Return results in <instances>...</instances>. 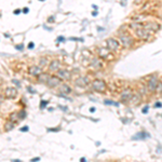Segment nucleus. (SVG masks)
<instances>
[{"mask_svg":"<svg viewBox=\"0 0 162 162\" xmlns=\"http://www.w3.org/2000/svg\"><path fill=\"white\" fill-rule=\"evenodd\" d=\"M55 75H56L61 80H63L64 82L72 81V71L69 70V69H67V68L62 67V68L58 69V70L55 72Z\"/></svg>","mask_w":162,"mask_h":162,"instance_id":"3","label":"nucleus"},{"mask_svg":"<svg viewBox=\"0 0 162 162\" xmlns=\"http://www.w3.org/2000/svg\"><path fill=\"white\" fill-rule=\"evenodd\" d=\"M80 162H87V159H85L84 157H82V158L80 159Z\"/></svg>","mask_w":162,"mask_h":162,"instance_id":"37","label":"nucleus"},{"mask_svg":"<svg viewBox=\"0 0 162 162\" xmlns=\"http://www.w3.org/2000/svg\"><path fill=\"white\" fill-rule=\"evenodd\" d=\"M12 83H13L15 88H17V89H21V87H22V84H21V81H20V80L13 79V80H12Z\"/></svg>","mask_w":162,"mask_h":162,"instance_id":"25","label":"nucleus"},{"mask_svg":"<svg viewBox=\"0 0 162 162\" xmlns=\"http://www.w3.org/2000/svg\"><path fill=\"white\" fill-rule=\"evenodd\" d=\"M28 131H29L28 125H24V126H21L20 128V132H22V133H27Z\"/></svg>","mask_w":162,"mask_h":162,"instance_id":"27","label":"nucleus"},{"mask_svg":"<svg viewBox=\"0 0 162 162\" xmlns=\"http://www.w3.org/2000/svg\"><path fill=\"white\" fill-rule=\"evenodd\" d=\"M35 48V42L34 41H30V42H28V44H27V49H29V50H31V49Z\"/></svg>","mask_w":162,"mask_h":162,"instance_id":"30","label":"nucleus"},{"mask_svg":"<svg viewBox=\"0 0 162 162\" xmlns=\"http://www.w3.org/2000/svg\"><path fill=\"white\" fill-rule=\"evenodd\" d=\"M97 55L101 60L104 61H111L114 58V53L111 51H109L107 48H104V47H101V48L97 49Z\"/></svg>","mask_w":162,"mask_h":162,"instance_id":"9","label":"nucleus"},{"mask_svg":"<svg viewBox=\"0 0 162 162\" xmlns=\"http://www.w3.org/2000/svg\"><path fill=\"white\" fill-rule=\"evenodd\" d=\"M89 66H90V68L92 70H100L104 67V62H103V60H101L100 57H93L90 61Z\"/></svg>","mask_w":162,"mask_h":162,"instance_id":"12","label":"nucleus"},{"mask_svg":"<svg viewBox=\"0 0 162 162\" xmlns=\"http://www.w3.org/2000/svg\"><path fill=\"white\" fill-rule=\"evenodd\" d=\"M22 13V9H15L14 11H13V14L14 15H18Z\"/></svg>","mask_w":162,"mask_h":162,"instance_id":"31","label":"nucleus"},{"mask_svg":"<svg viewBox=\"0 0 162 162\" xmlns=\"http://www.w3.org/2000/svg\"><path fill=\"white\" fill-rule=\"evenodd\" d=\"M50 76H51V74H50V72H48V71H46V70H43L42 72H41V74H40L39 76L36 78V80H37L38 83H41V84H46Z\"/></svg>","mask_w":162,"mask_h":162,"instance_id":"13","label":"nucleus"},{"mask_svg":"<svg viewBox=\"0 0 162 162\" xmlns=\"http://www.w3.org/2000/svg\"><path fill=\"white\" fill-rule=\"evenodd\" d=\"M49 104H50V102H49L48 100H41L40 101V104H39V108L41 109V110L47 109V107H48Z\"/></svg>","mask_w":162,"mask_h":162,"instance_id":"21","label":"nucleus"},{"mask_svg":"<svg viewBox=\"0 0 162 162\" xmlns=\"http://www.w3.org/2000/svg\"><path fill=\"white\" fill-rule=\"evenodd\" d=\"M40 160H41V158H40V157H35V158L30 159V162H39Z\"/></svg>","mask_w":162,"mask_h":162,"instance_id":"35","label":"nucleus"},{"mask_svg":"<svg viewBox=\"0 0 162 162\" xmlns=\"http://www.w3.org/2000/svg\"><path fill=\"white\" fill-rule=\"evenodd\" d=\"M119 39L121 41V44L124 48H131L134 44V39L129 34L124 33L123 30L119 31Z\"/></svg>","mask_w":162,"mask_h":162,"instance_id":"4","label":"nucleus"},{"mask_svg":"<svg viewBox=\"0 0 162 162\" xmlns=\"http://www.w3.org/2000/svg\"><path fill=\"white\" fill-rule=\"evenodd\" d=\"M58 109L62 111H64V112H66V111H68V107L65 105H58Z\"/></svg>","mask_w":162,"mask_h":162,"instance_id":"29","label":"nucleus"},{"mask_svg":"<svg viewBox=\"0 0 162 162\" xmlns=\"http://www.w3.org/2000/svg\"><path fill=\"white\" fill-rule=\"evenodd\" d=\"M54 22H55V17H54V16H50V17L48 18V23H49V24L54 23Z\"/></svg>","mask_w":162,"mask_h":162,"instance_id":"34","label":"nucleus"},{"mask_svg":"<svg viewBox=\"0 0 162 162\" xmlns=\"http://www.w3.org/2000/svg\"><path fill=\"white\" fill-rule=\"evenodd\" d=\"M92 14H93V15H94V16H95V15H97V12H96V11H94V12H93V13H92Z\"/></svg>","mask_w":162,"mask_h":162,"instance_id":"39","label":"nucleus"},{"mask_svg":"<svg viewBox=\"0 0 162 162\" xmlns=\"http://www.w3.org/2000/svg\"><path fill=\"white\" fill-rule=\"evenodd\" d=\"M63 67V63L58 58H52L49 62V65L47 67V71L50 74H55L58 69H61Z\"/></svg>","mask_w":162,"mask_h":162,"instance_id":"6","label":"nucleus"},{"mask_svg":"<svg viewBox=\"0 0 162 162\" xmlns=\"http://www.w3.org/2000/svg\"><path fill=\"white\" fill-rule=\"evenodd\" d=\"M49 62H50V60H49L47 56H41L39 57V60H38L37 65H39L42 69H47V67H48L49 65Z\"/></svg>","mask_w":162,"mask_h":162,"instance_id":"16","label":"nucleus"},{"mask_svg":"<svg viewBox=\"0 0 162 162\" xmlns=\"http://www.w3.org/2000/svg\"><path fill=\"white\" fill-rule=\"evenodd\" d=\"M56 41L57 42H64V41H65V38L63 37V36H58L57 39H56Z\"/></svg>","mask_w":162,"mask_h":162,"instance_id":"33","label":"nucleus"},{"mask_svg":"<svg viewBox=\"0 0 162 162\" xmlns=\"http://www.w3.org/2000/svg\"><path fill=\"white\" fill-rule=\"evenodd\" d=\"M148 89H149V91L150 92H155L158 88V80L157 78H151L149 81H148Z\"/></svg>","mask_w":162,"mask_h":162,"instance_id":"15","label":"nucleus"},{"mask_svg":"<svg viewBox=\"0 0 162 162\" xmlns=\"http://www.w3.org/2000/svg\"><path fill=\"white\" fill-rule=\"evenodd\" d=\"M38 1H46V0H38Z\"/></svg>","mask_w":162,"mask_h":162,"instance_id":"40","label":"nucleus"},{"mask_svg":"<svg viewBox=\"0 0 162 162\" xmlns=\"http://www.w3.org/2000/svg\"><path fill=\"white\" fill-rule=\"evenodd\" d=\"M120 97H121V101H122V102L130 101L132 98L131 90H130V89H125V90H123V91L121 92V95H120Z\"/></svg>","mask_w":162,"mask_h":162,"instance_id":"14","label":"nucleus"},{"mask_svg":"<svg viewBox=\"0 0 162 162\" xmlns=\"http://www.w3.org/2000/svg\"><path fill=\"white\" fill-rule=\"evenodd\" d=\"M43 70H44V69L41 68L39 65L33 64V65H29L28 67H27V75L30 76L31 78H37Z\"/></svg>","mask_w":162,"mask_h":162,"instance_id":"10","label":"nucleus"},{"mask_svg":"<svg viewBox=\"0 0 162 162\" xmlns=\"http://www.w3.org/2000/svg\"><path fill=\"white\" fill-rule=\"evenodd\" d=\"M91 88L93 91L98 92V93H104L107 90V83L103 79H93L91 80Z\"/></svg>","mask_w":162,"mask_h":162,"instance_id":"1","label":"nucleus"},{"mask_svg":"<svg viewBox=\"0 0 162 162\" xmlns=\"http://www.w3.org/2000/svg\"><path fill=\"white\" fill-rule=\"evenodd\" d=\"M15 126H16V124H15L14 122H12L10 120H7L6 122H4V124H3V131L10 132V131H12Z\"/></svg>","mask_w":162,"mask_h":162,"instance_id":"17","label":"nucleus"},{"mask_svg":"<svg viewBox=\"0 0 162 162\" xmlns=\"http://www.w3.org/2000/svg\"><path fill=\"white\" fill-rule=\"evenodd\" d=\"M106 48H107L109 51L112 52V53H116V52L119 51L120 48H121V43H120V41L117 39V38L110 37L106 40Z\"/></svg>","mask_w":162,"mask_h":162,"instance_id":"2","label":"nucleus"},{"mask_svg":"<svg viewBox=\"0 0 162 162\" xmlns=\"http://www.w3.org/2000/svg\"><path fill=\"white\" fill-rule=\"evenodd\" d=\"M56 90H57V93H62V94H65V95H70V94L74 92L72 85L69 82H64V81L58 85V88H57Z\"/></svg>","mask_w":162,"mask_h":162,"instance_id":"11","label":"nucleus"},{"mask_svg":"<svg viewBox=\"0 0 162 162\" xmlns=\"http://www.w3.org/2000/svg\"><path fill=\"white\" fill-rule=\"evenodd\" d=\"M17 115H18V120L20 121H23L27 118V111H26L25 108H22L20 110L17 111Z\"/></svg>","mask_w":162,"mask_h":162,"instance_id":"20","label":"nucleus"},{"mask_svg":"<svg viewBox=\"0 0 162 162\" xmlns=\"http://www.w3.org/2000/svg\"><path fill=\"white\" fill-rule=\"evenodd\" d=\"M4 100H15L18 96V89L15 87H7L3 90Z\"/></svg>","mask_w":162,"mask_h":162,"instance_id":"7","label":"nucleus"},{"mask_svg":"<svg viewBox=\"0 0 162 162\" xmlns=\"http://www.w3.org/2000/svg\"><path fill=\"white\" fill-rule=\"evenodd\" d=\"M95 111V108H90V112H94Z\"/></svg>","mask_w":162,"mask_h":162,"instance_id":"38","label":"nucleus"},{"mask_svg":"<svg viewBox=\"0 0 162 162\" xmlns=\"http://www.w3.org/2000/svg\"><path fill=\"white\" fill-rule=\"evenodd\" d=\"M22 13H24V14H28V13H29V8H27V7L23 8V9H22Z\"/></svg>","mask_w":162,"mask_h":162,"instance_id":"32","label":"nucleus"},{"mask_svg":"<svg viewBox=\"0 0 162 162\" xmlns=\"http://www.w3.org/2000/svg\"><path fill=\"white\" fill-rule=\"evenodd\" d=\"M26 91L28 92V93H30V94H36V93H37V91L35 90V88L33 87V85H26Z\"/></svg>","mask_w":162,"mask_h":162,"instance_id":"22","label":"nucleus"},{"mask_svg":"<svg viewBox=\"0 0 162 162\" xmlns=\"http://www.w3.org/2000/svg\"><path fill=\"white\" fill-rule=\"evenodd\" d=\"M62 82H63V80H61L56 75L51 74V76L49 77L48 81H47L46 85L49 89H51V90H56V89L58 88V85H60Z\"/></svg>","mask_w":162,"mask_h":162,"instance_id":"8","label":"nucleus"},{"mask_svg":"<svg viewBox=\"0 0 162 162\" xmlns=\"http://www.w3.org/2000/svg\"><path fill=\"white\" fill-rule=\"evenodd\" d=\"M90 83H91V80L89 79L88 76H79V77L75 78L72 80V84L76 88H80V89L87 88L88 85H90Z\"/></svg>","mask_w":162,"mask_h":162,"instance_id":"5","label":"nucleus"},{"mask_svg":"<svg viewBox=\"0 0 162 162\" xmlns=\"http://www.w3.org/2000/svg\"><path fill=\"white\" fill-rule=\"evenodd\" d=\"M136 35L137 37L141 38V39H147L149 37V34H148L147 29H136Z\"/></svg>","mask_w":162,"mask_h":162,"instance_id":"18","label":"nucleus"},{"mask_svg":"<svg viewBox=\"0 0 162 162\" xmlns=\"http://www.w3.org/2000/svg\"><path fill=\"white\" fill-rule=\"evenodd\" d=\"M61 131V128H48L47 129V132L48 133H50V132H53V133H58V132Z\"/></svg>","mask_w":162,"mask_h":162,"instance_id":"23","label":"nucleus"},{"mask_svg":"<svg viewBox=\"0 0 162 162\" xmlns=\"http://www.w3.org/2000/svg\"><path fill=\"white\" fill-rule=\"evenodd\" d=\"M15 49H16L17 51H23L24 49H25V46H24V43H20V44H15Z\"/></svg>","mask_w":162,"mask_h":162,"instance_id":"28","label":"nucleus"},{"mask_svg":"<svg viewBox=\"0 0 162 162\" xmlns=\"http://www.w3.org/2000/svg\"><path fill=\"white\" fill-rule=\"evenodd\" d=\"M8 120H10L12 122H14L15 124L20 122V120H18V115H17V110L10 112V114H9V117H8Z\"/></svg>","mask_w":162,"mask_h":162,"instance_id":"19","label":"nucleus"},{"mask_svg":"<svg viewBox=\"0 0 162 162\" xmlns=\"http://www.w3.org/2000/svg\"><path fill=\"white\" fill-rule=\"evenodd\" d=\"M11 162H23V161H22V160H20V159H12L11 160Z\"/></svg>","mask_w":162,"mask_h":162,"instance_id":"36","label":"nucleus"},{"mask_svg":"<svg viewBox=\"0 0 162 162\" xmlns=\"http://www.w3.org/2000/svg\"><path fill=\"white\" fill-rule=\"evenodd\" d=\"M104 104H105V105H114V106H118V103L114 102V101H110V100H106V101H104Z\"/></svg>","mask_w":162,"mask_h":162,"instance_id":"26","label":"nucleus"},{"mask_svg":"<svg viewBox=\"0 0 162 162\" xmlns=\"http://www.w3.org/2000/svg\"><path fill=\"white\" fill-rule=\"evenodd\" d=\"M56 95L58 97H62V98H64V100H66V101H70V102L72 101V100H71V97L69 96V95H65V94H62V93H57Z\"/></svg>","mask_w":162,"mask_h":162,"instance_id":"24","label":"nucleus"}]
</instances>
